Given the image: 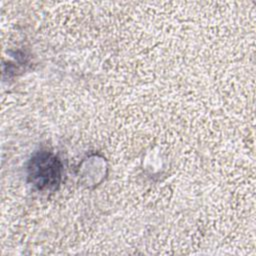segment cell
I'll return each instance as SVG.
<instances>
[{
  "label": "cell",
  "instance_id": "cell-1",
  "mask_svg": "<svg viewBox=\"0 0 256 256\" xmlns=\"http://www.w3.org/2000/svg\"><path fill=\"white\" fill-rule=\"evenodd\" d=\"M60 159L47 150L35 152L27 163L28 181L39 191L56 190L62 180Z\"/></svg>",
  "mask_w": 256,
  "mask_h": 256
}]
</instances>
